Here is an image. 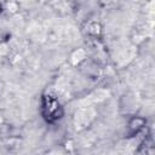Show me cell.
<instances>
[{"instance_id": "cell-1", "label": "cell", "mask_w": 155, "mask_h": 155, "mask_svg": "<svg viewBox=\"0 0 155 155\" xmlns=\"http://www.w3.org/2000/svg\"><path fill=\"white\" fill-rule=\"evenodd\" d=\"M42 109H44V115L47 120L52 121V120H57L61 117V105L58 103V101L52 97V96H47L45 97L44 99V103H42Z\"/></svg>"}]
</instances>
